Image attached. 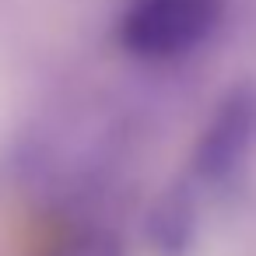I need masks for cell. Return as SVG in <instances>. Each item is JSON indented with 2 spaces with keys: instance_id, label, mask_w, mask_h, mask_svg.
<instances>
[{
  "instance_id": "3957f363",
  "label": "cell",
  "mask_w": 256,
  "mask_h": 256,
  "mask_svg": "<svg viewBox=\"0 0 256 256\" xmlns=\"http://www.w3.org/2000/svg\"><path fill=\"white\" fill-rule=\"evenodd\" d=\"M200 193L176 179L168 190H162L144 218V242L151 256H193L200 242Z\"/></svg>"
},
{
  "instance_id": "6da1fadb",
  "label": "cell",
  "mask_w": 256,
  "mask_h": 256,
  "mask_svg": "<svg viewBox=\"0 0 256 256\" xmlns=\"http://www.w3.org/2000/svg\"><path fill=\"white\" fill-rule=\"evenodd\" d=\"M224 11L228 0H126L116 42L140 64H176L214 39Z\"/></svg>"
},
{
  "instance_id": "7a4b0ae2",
  "label": "cell",
  "mask_w": 256,
  "mask_h": 256,
  "mask_svg": "<svg viewBox=\"0 0 256 256\" xmlns=\"http://www.w3.org/2000/svg\"><path fill=\"white\" fill-rule=\"evenodd\" d=\"M252 151H256V84L238 81L214 102L207 123L200 126L190 148L182 179L200 196L224 193L232 182H238Z\"/></svg>"
}]
</instances>
